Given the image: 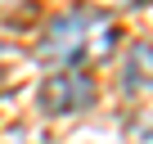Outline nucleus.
<instances>
[{
    "label": "nucleus",
    "instance_id": "f257e3e1",
    "mask_svg": "<svg viewBox=\"0 0 153 144\" xmlns=\"http://www.w3.org/2000/svg\"><path fill=\"white\" fill-rule=\"evenodd\" d=\"M113 50H117V23L95 5H76L45 27L36 59L59 68V72H76V68H90V63L108 59Z\"/></svg>",
    "mask_w": 153,
    "mask_h": 144
},
{
    "label": "nucleus",
    "instance_id": "f03ea898",
    "mask_svg": "<svg viewBox=\"0 0 153 144\" xmlns=\"http://www.w3.org/2000/svg\"><path fill=\"white\" fill-rule=\"evenodd\" d=\"M95 104V81L86 72H54L41 86V108L54 117H72V113H86Z\"/></svg>",
    "mask_w": 153,
    "mask_h": 144
},
{
    "label": "nucleus",
    "instance_id": "7ed1b4c3",
    "mask_svg": "<svg viewBox=\"0 0 153 144\" xmlns=\"http://www.w3.org/2000/svg\"><path fill=\"white\" fill-rule=\"evenodd\" d=\"M122 95H131V99H153V45H149V41H135V45L126 50Z\"/></svg>",
    "mask_w": 153,
    "mask_h": 144
},
{
    "label": "nucleus",
    "instance_id": "20e7f679",
    "mask_svg": "<svg viewBox=\"0 0 153 144\" xmlns=\"http://www.w3.org/2000/svg\"><path fill=\"white\" fill-rule=\"evenodd\" d=\"M122 5H135V0H95V9H104V14L108 9H122Z\"/></svg>",
    "mask_w": 153,
    "mask_h": 144
}]
</instances>
